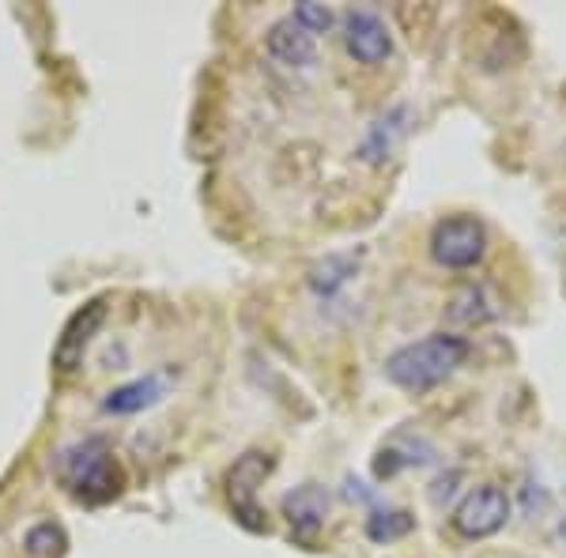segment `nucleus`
<instances>
[{
    "mask_svg": "<svg viewBox=\"0 0 566 558\" xmlns=\"http://www.w3.org/2000/svg\"><path fill=\"white\" fill-rule=\"evenodd\" d=\"M53 472H57L61 487L84 506H106L125 491L122 461H117L114 445L98 434L65 445L57 453V461H53Z\"/></svg>",
    "mask_w": 566,
    "mask_h": 558,
    "instance_id": "f257e3e1",
    "label": "nucleus"
},
{
    "mask_svg": "<svg viewBox=\"0 0 566 558\" xmlns=\"http://www.w3.org/2000/svg\"><path fill=\"white\" fill-rule=\"evenodd\" d=\"M469 340L453 333H431L416 344H405L386 359V378L405 392H431L469 359Z\"/></svg>",
    "mask_w": 566,
    "mask_h": 558,
    "instance_id": "f03ea898",
    "label": "nucleus"
},
{
    "mask_svg": "<svg viewBox=\"0 0 566 558\" xmlns=\"http://www.w3.org/2000/svg\"><path fill=\"white\" fill-rule=\"evenodd\" d=\"M276 468V456L264 450H250L242 453L239 461L227 472V502L234 509V520L250 533H269V514L261 509L258 491L264 487V480Z\"/></svg>",
    "mask_w": 566,
    "mask_h": 558,
    "instance_id": "7ed1b4c3",
    "label": "nucleus"
},
{
    "mask_svg": "<svg viewBox=\"0 0 566 558\" xmlns=\"http://www.w3.org/2000/svg\"><path fill=\"white\" fill-rule=\"evenodd\" d=\"M431 257L450 272H469L488 257V227L476 215H446L431 231Z\"/></svg>",
    "mask_w": 566,
    "mask_h": 558,
    "instance_id": "20e7f679",
    "label": "nucleus"
},
{
    "mask_svg": "<svg viewBox=\"0 0 566 558\" xmlns=\"http://www.w3.org/2000/svg\"><path fill=\"white\" fill-rule=\"evenodd\" d=\"M510 520V494L499 483H480L472 487L453 509L450 525L461 539H488Z\"/></svg>",
    "mask_w": 566,
    "mask_h": 558,
    "instance_id": "39448f33",
    "label": "nucleus"
},
{
    "mask_svg": "<svg viewBox=\"0 0 566 558\" xmlns=\"http://www.w3.org/2000/svg\"><path fill=\"white\" fill-rule=\"evenodd\" d=\"M106 322V302L91 298L87 306H80L61 328L57 344H53V370L57 373H76L87 359V347L95 344L98 328Z\"/></svg>",
    "mask_w": 566,
    "mask_h": 558,
    "instance_id": "423d86ee",
    "label": "nucleus"
},
{
    "mask_svg": "<svg viewBox=\"0 0 566 558\" xmlns=\"http://www.w3.org/2000/svg\"><path fill=\"white\" fill-rule=\"evenodd\" d=\"M344 50L352 53L359 65H381L392 57V31L370 8H352L344 15Z\"/></svg>",
    "mask_w": 566,
    "mask_h": 558,
    "instance_id": "0eeeda50",
    "label": "nucleus"
},
{
    "mask_svg": "<svg viewBox=\"0 0 566 558\" xmlns=\"http://www.w3.org/2000/svg\"><path fill=\"white\" fill-rule=\"evenodd\" d=\"M264 50H269V57L276 61L283 69H310L317 65V42L314 34L303 31L295 20H276L269 27V34H264Z\"/></svg>",
    "mask_w": 566,
    "mask_h": 558,
    "instance_id": "6e6552de",
    "label": "nucleus"
},
{
    "mask_svg": "<svg viewBox=\"0 0 566 558\" xmlns=\"http://www.w3.org/2000/svg\"><path fill=\"white\" fill-rule=\"evenodd\" d=\"M283 517L298 539H314L328 517V491L322 483H303V487L287 491L283 494Z\"/></svg>",
    "mask_w": 566,
    "mask_h": 558,
    "instance_id": "1a4fd4ad",
    "label": "nucleus"
},
{
    "mask_svg": "<svg viewBox=\"0 0 566 558\" xmlns=\"http://www.w3.org/2000/svg\"><path fill=\"white\" fill-rule=\"evenodd\" d=\"M163 392H167V386H163V373H148V378L129 381V386L109 389L106 400H103V411H109V415H140V411L159 404Z\"/></svg>",
    "mask_w": 566,
    "mask_h": 558,
    "instance_id": "9d476101",
    "label": "nucleus"
},
{
    "mask_svg": "<svg viewBox=\"0 0 566 558\" xmlns=\"http://www.w3.org/2000/svg\"><path fill=\"white\" fill-rule=\"evenodd\" d=\"M355 272H359V253H328L325 261H317L310 269V291L322 298H333L344 283H352Z\"/></svg>",
    "mask_w": 566,
    "mask_h": 558,
    "instance_id": "9b49d317",
    "label": "nucleus"
},
{
    "mask_svg": "<svg viewBox=\"0 0 566 558\" xmlns=\"http://www.w3.org/2000/svg\"><path fill=\"white\" fill-rule=\"evenodd\" d=\"M405 122H408V109L405 106H397L392 114L378 117V122L370 125L367 140H363V159H367V162H386L389 151H392V144H397L400 133H405Z\"/></svg>",
    "mask_w": 566,
    "mask_h": 558,
    "instance_id": "f8f14e48",
    "label": "nucleus"
},
{
    "mask_svg": "<svg viewBox=\"0 0 566 558\" xmlns=\"http://www.w3.org/2000/svg\"><path fill=\"white\" fill-rule=\"evenodd\" d=\"M416 528V517L408 509H374L367 517V539L374 544H392V539L408 536Z\"/></svg>",
    "mask_w": 566,
    "mask_h": 558,
    "instance_id": "ddd939ff",
    "label": "nucleus"
},
{
    "mask_svg": "<svg viewBox=\"0 0 566 558\" xmlns=\"http://www.w3.org/2000/svg\"><path fill=\"white\" fill-rule=\"evenodd\" d=\"M450 322H458V325H488L491 322V306H488V298H483V291L480 287H461V291H453V298H450Z\"/></svg>",
    "mask_w": 566,
    "mask_h": 558,
    "instance_id": "4468645a",
    "label": "nucleus"
},
{
    "mask_svg": "<svg viewBox=\"0 0 566 558\" xmlns=\"http://www.w3.org/2000/svg\"><path fill=\"white\" fill-rule=\"evenodd\" d=\"M23 547H27V555H31V558H57L61 547H65V533L45 520V525H34L31 533H27Z\"/></svg>",
    "mask_w": 566,
    "mask_h": 558,
    "instance_id": "2eb2a0df",
    "label": "nucleus"
},
{
    "mask_svg": "<svg viewBox=\"0 0 566 558\" xmlns=\"http://www.w3.org/2000/svg\"><path fill=\"white\" fill-rule=\"evenodd\" d=\"M291 20H295V23L303 27V31H310V34H325L328 27L336 23V15H333V8L314 4V0H303V4H295Z\"/></svg>",
    "mask_w": 566,
    "mask_h": 558,
    "instance_id": "dca6fc26",
    "label": "nucleus"
}]
</instances>
